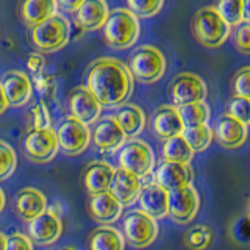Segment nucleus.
Here are the masks:
<instances>
[{"instance_id": "nucleus-15", "label": "nucleus", "mask_w": 250, "mask_h": 250, "mask_svg": "<svg viewBox=\"0 0 250 250\" xmlns=\"http://www.w3.org/2000/svg\"><path fill=\"white\" fill-rule=\"evenodd\" d=\"M0 84L8 105L11 106H23L33 96V84L30 77L21 70H8Z\"/></svg>"}, {"instance_id": "nucleus-5", "label": "nucleus", "mask_w": 250, "mask_h": 250, "mask_svg": "<svg viewBox=\"0 0 250 250\" xmlns=\"http://www.w3.org/2000/svg\"><path fill=\"white\" fill-rule=\"evenodd\" d=\"M31 42L38 50L57 52L70 39V23L62 14H55L50 19L38 23L30 30Z\"/></svg>"}, {"instance_id": "nucleus-6", "label": "nucleus", "mask_w": 250, "mask_h": 250, "mask_svg": "<svg viewBox=\"0 0 250 250\" xmlns=\"http://www.w3.org/2000/svg\"><path fill=\"white\" fill-rule=\"evenodd\" d=\"M124 239L135 249H146L158 236V224L141 209H133L124 217Z\"/></svg>"}, {"instance_id": "nucleus-42", "label": "nucleus", "mask_w": 250, "mask_h": 250, "mask_svg": "<svg viewBox=\"0 0 250 250\" xmlns=\"http://www.w3.org/2000/svg\"><path fill=\"white\" fill-rule=\"evenodd\" d=\"M35 86H36V89H38L39 92L45 94V96L55 89V88H53V80H52L50 77H47L45 74L39 75V77H35Z\"/></svg>"}, {"instance_id": "nucleus-35", "label": "nucleus", "mask_w": 250, "mask_h": 250, "mask_svg": "<svg viewBox=\"0 0 250 250\" xmlns=\"http://www.w3.org/2000/svg\"><path fill=\"white\" fill-rule=\"evenodd\" d=\"M227 109H229V113L227 114H230L231 117L238 119L244 125H250V100L234 96L230 99L229 108Z\"/></svg>"}, {"instance_id": "nucleus-18", "label": "nucleus", "mask_w": 250, "mask_h": 250, "mask_svg": "<svg viewBox=\"0 0 250 250\" xmlns=\"http://www.w3.org/2000/svg\"><path fill=\"white\" fill-rule=\"evenodd\" d=\"M152 130L163 141L182 136L185 127L180 119L178 109L174 105H163L156 108L152 117Z\"/></svg>"}, {"instance_id": "nucleus-14", "label": "nucleus", "mask_w": 250, "mask_h": 250, "mask_svg": "<svg viewBox=\"0 0 250 250\" xmlns=\"http://www.w3.org/2000/svg\"><path fill=\"white\" fill-rule=\"evenodd\" d=\"M69 111L70 117L83 122L84 125H91L99 119L102 106L86 89V86H77L69 94Z\"/></svg>"}, {"instance_id": "nucleus-41", "label": "nucleus", "mask_w": 250, "mask_h": 250, "mask_svg": "<svg viewBox=\"0 0 250 250\" xmlns=\"http://www.w3.org/2000/svg\"><path fill=\"white\" fill-rule=\"evenodd\" d=\"M27 67L35 77H39L44 74V67H45V60L42 55L39 53H30L27 58Z\"/></svg>"}, {"instance_id": "nucleus-43", "label": "nucleus", "mask_w": 250, "mask_h": 250, "mask_svg": "<svg viewBox=\"0 0 250 250\" xmlns=\"http://www.w3.org/2000/svg\"><path fill=\"white\" fill-rule=\"evenodd\" d=\"M82 5V0H78V2H66V0H61V2H57V8L58 10H62V11H67V13H72L77 10L78 6Z\"/></svg>"}, {"instance_id": "nucleus-36", "label": "nucleus", "mask_w": 250, "mask_h": 250, "mask_svg": "<svg viewBox=\"0 0 250 250\" xmlns=\"http://www.w3.org/2000/svg\"><path fill=\"white\" fill-rule=\"evenodd\" d=\"M230 234L234 242L238 244L250 246V214L241 216L233 221L230 227Z\"/></svg>"}, {"instance_id": "nucleus-47", "label": "nucleus", "mask_w": 250, "mask_h": 250, "mask_svg": "<svg viewBox=\"0 0 250 250\" xmlns=\"http://www.w3.org/2000/svg\"><path fill=\"white\" fill-rule=\"evenodd\" d=\"M6 236H5V234L2 233V231H0V250H6Z\"/></svg>"}, {"instance_id": "nucleus-49", "label": "nucleus", "mask_w": 250, "mask_h": 250, "mask_svg": "<svg viewBox=\"0 0 250 250\" xmlns=\"http://www.w3.org/2000/svg\"><path fill=\"white\" fill-rule=\"evenodd\" d=\"M249 214H250V203H249Z\"/></svg>"}, {"instance_id": "nucleus-9", "label": "nucleus", "mask_w": 250, "mask_h": 250, "mask_svg": "<svg viewBox=\"0 0 250 250\" xmlns=\"http://www.w3.org/2000/svg\"><path fill=\"white\" fill-rule=\"evenodd\" d=\"M170 99L174 102V106L180 108L191 104L205 102L207 97V84L199 75L191 72L178 74L170 83Z\"/></svg>"}, {"instance_id": "nucleus-26", "label": "nucleus", "mask_w": 250, "mask_h": 250, "mask_svg": "<svg viewBox=\"0 0 250 250\" xmlns=\"http://www.w3.org/2000/svg\"><path fill=\"white\" fill-rule=\"evenodd\" d=\"M88 250H124V234L109 225H100L92 230L86 241Z\"/></svg>"}, {"instance_id": "nucleus-32", "label": "nucleus", "mask_w": 250, "mask_h": 250, "mask_svg": "<svg viewBox=\"0 0 250 250\" xmlns=\"http://www.w3.org/2000/svg\"><path fill=\"white\" fill-rule=\"evenodd\" d=\"M214 8L229 27H238L242 22V0H222Z\"/></svg>"}, {"instance_id": "nucleus-20", "label": "nucleus", "mask_w": 250, "mask_h": 250, "mask_svg": "<svg viewBox=\"0 0 250 250\" xmlns=\"http://www.w3.org/2000/svg\"><path fill=\"white\" fill-rule=\"evenodd\" d=\"M214 136L225 148H238L246 143L249 136L247 125L234 119L230 114H222L216 122Z\"/></svg>"}, {"instance_id": "nucleus-19", "label": "nucleus", "mask_w": 250, "mask_h": 250, "mask_svg": "<svg viewBox=\"0 0 250 250\" xmlns=\"http://www.w3.org/2000/svg\"><path fill=\"white\" fill-rule=\"evenodd\" d=\"M124 207L109 192L92 194L88 199V213L96 222L111 225L121 217Z\"/></svg>"}, {"instance_id": "nucleus-45", "label": "nucleus", "mask_w": 250, "mask_h": 250, "mask_svg": "<svg viewBox=\"0 0 250 250\" xmlns=\"http://www.w3.org/2000/svg\"><path fill=\"white\" fill-rule=\"evenodd\" d=\"M8 108V102L5 99V94H3V89H2V84H0V114L5 113Z\"/></svg>"}, {"instance_id": "nucleus-48", "label": "nucleus", "mask_w": 250, "mask_h": 250, "mask_svg": "<svg viewBox=\"0 0 250 250\" xmlns=\"http://www.w3.org/2000/svg\"><path fill=\"white\" fill-rule=\"evenodd\" d=\"M58 250H75L74 247H62V249H58Z\"/></svg>"}, {"instance_id": "nucleus-10", "label": "nucleus", "mask_w": 250, "mask_h": 250, "mask_svg": "<svg viewBox=\"0 0 250 250\" xmlns=\"http://www.w3.org/2000/svg\"><path fill=\"white\" fill-rule=\"evenodd\" d=\"M57 138L61 150L66 155L75 156L83 153L88 148L91 141V131L88 125L69 116L61 122L57 131Z\"/></svg>"}, {"instance_id": "nucleus-46", "label": "nucleus", "mask_w": 250, "mask_h": 250, "mask_svg": "<svg viewBox=\"0 0 250 250\" xmlns=\"http://www.w3.org/2000/svg\"><path fill=\"white\" fill-rule=\"evenodd\" d=\"M5 203H6V199H5V192H3V189L0 188V213L3 211V208H5Z\"/></svg>"}, {"instance_id": "nucleus-29", "label": "nucleus", "mask_w": 250, "mask_h": 250, "mask_svg": "<svg viewBox=\"0 0 250 250\" xmlns=\"http://www.w3.org/2000/svg\"><path fill=\"white\" fill-rule=\"evenodd\" d=\"M177 109H178L180 119H182L185 128H192V127H199V125H205L209 119V108L205 102L185 105Z\"/></svg>"}, {"instance_id": "nucleus-34", "label": "nucleus", "mask_w": 250, "mask_h": 250, "mask_svg": "<svg viewBox=\"0 0 250 250\" xmlns=\"http://www.w3.org/2000/svg\"><path fill=\"white\" fill-rule=\"evenodd\" d=\"M161 0H128L127 10H130L136 18H150L161 11Z\"/></svg>"}, {"instance_id": "nucleus-3", "label": "nucleus", "mask_w": 250, "mask_h": 250, "mask_svg": "<svg viewBox=\"0 0 250 250\" xmlns=\"http://www.w3.org/2000/svg\"><path fill=\"white\" fill-rule=\"evenodd\" d=\"M192 33L205 47H221L230 36V27L219 16L214 6H205L194 14Z\"/></svg>"}, {"instance_id": "nucleus-27", "label": "nucleus", "mask_w": 250, "mask_h": 250, "mask_svg": "<svg viewBox=\"0 0 250 250\" xmlns=\"http://www.w3.org/2000/svg\"><path fill=\"white\" fill-rule=\"evenodd\" d=\"M57 10V2H53V0H27V2L21 3L22 21L30 28L50 19L52 16L58 13Z\"/></svg>"}, {"instance_id": "nucleus-24", "label": "nucleus", "mask_w": 250, "mask_h": 250, "mask_svg": "<svg viewBox=\"0 0 250 250\" xmlns=\"http://www.w3.org/2000/svg\"><path fill=\"white\" fill-rule=\"evenodd\" d=\"M125 135L114 121V117H106L97 124L92 133V143L102 152H114L125 144Z\"/></svg>"}, {"instance_id": "nucleus-23", "label": "nucleus", "mask_w": 250, "mask_h": 250, "mask_svg": "<svg viewBox=\"0 0 250 250\" xmlns=\"http://www.w3.org/2000/svg\"><path fill=\"white\" fill-rule=\"evenodd\" d=\"M138 202L141 211H144L146 214L153 217L155 221L167 216L169 213V192L164 191L161 186L153 182L143 186Z\"/></svg>"}, {"instance_id": "nucleus-22", "label": "nucleus", "mask_w": 250, "mask_h": 250, "mask_svg": "<svg viewBox=\"0 0 250 250\" xmlns=\"http://www.w3.org/2000/svg\"><path fill=\"white\" fill-rule=\"evenodd\" d=\"M14 211L22 221L30 222L47 211L45 195L35 188H23L14 197Z\"/></svg>"}, {"instance_id": "nucleus-28", "label": "nucleus", "mask_w": 250, "mask_h": 250, "mask_svg": "<svg viewBox=\"0 0 250 250\" xmlns=\"http://www.w3.org/2000/svg\"><path fill=\"white\" fill-rule=\"evenodd\" d=\"M194 152L188 146L183 136L170 138L163 143V156L164 161L178 163V164H189L192 160Z\"/></svg>"}, {"instance_id": "nucleus-38", "label": "nucleus", "mask_w": 250, "mask_h": 250, "mask_svg": "<svg viewBox=\"0 0 250 250\" xmlns=\"http://www.w3.org/2000/svg\"><path fill=\"white\" fill-rule=\"evenodd\" d=\"M233 44L241 53L250 55V22L242 21L233 31Z\"/></svg>"}, {"instance_id": "nucleus-2", "label": "nucleus", "mask_w": 250, "mask_h": 250, "mask_svg": "<svg viewBox=\"0 0 250 250\" xmlns=\"http://www.w3.org/2000/svg\"><path fill=\"white\" fill-rule=\"evenodd\" d=\"M104 38L105 42L116 50L130 49L139 38V21L127 8H116L109 11L105 22Z\"/></svg>"}, {"instance_id": "nucleus-21", "label": "nucleus", "mask_w": 250, "mask_h": 250, "mask_svg": "<svg viewBox=\"0 0 250 250\" xmlns=\"http://www.w3.org/2000/svg\"><path fill=\"white\" fill-rule=\"evenodd\" d=\"M114 167L106 161H91L86 164L82 174V183L86 191L92 194L108 192L109 185L113 182Z\"/></svg>"}, {"instance_id": "nucleus-31", "label": "nucleus", "mask_w": 250, "mask_h": 250, "mask_svg": "<svg viewBox=\"0 0 250 250\" xmlns=\"http://www.w3.org/2000/svg\"><path fill=\"white\" fill-rule=\"evenodd\" d=\"M213 242V231L207 225L191 227L185 234V246L191 250H205Z\"/></svg>"}, {"instance_id": "nucleus-7", "label": "nucleus", "mask_w": 250, "mask_h": 250, "mask_svg": "<svg viewBox=\"0 0 250 250\" xmlns=\"http://www.w3.org/2000/svg\"><path fill=\"white\" fill-rule=\"evenodd\" d=\"M119 167L135 174L139 178H144L152 172L155 166V155L152 147L141 139H130L121 147L119 156Z\"/></svg>"}, {"instance_id": "nucleus-33", "label": "nucleus", "mask_w": 250, "mask_h": 250, "mask_svg": "<svg viewBox=\"0 0 250 250\" xmlns=\"http://www.w3.org/2000/svg\"><path fill=\"white\" fill-rule=\"evenodd\" d=\"M16 164H18V156L14 148L5 141H0V182L13 175Z\"/></svg>"}, {"instance_id": "nucleus-4", "label": "nucleus", "mask_w": 250, "mask_h": 250, "mask_svg": "<svg viewBox=\"0 0 250 250\" xmlns=\"http://www.w3.org/2000/svg\"><path fill=\"white\" fill-rule=\"evenodd\" d=\"M128 70L141 83H155L166 72V58L153 45H141L128 58Z\"/></svg>"}, {"instance_id": "nucleus-25", "label": "nucleus", "mask_w": 250, "mask_h": 250, "mask_svg": "<svg viewBox=\"0 0 250 250\" xmlns=\"http://www.w3.org/2000/svg\"><path fill=\"white\" fill-rule=\"evenodd\" d=\"M114 121L124 131L125 138H136L146 127V114L135 104H124L116 111Z\"/></svg>"}, {"instance_id": "nucleus-39", "label": "nucleus", "mask_w": 250, "mask_h": 250, "mask_svg": "<svg viewBox=\"0 0 250 250\" xmlns=\"http://www.w3.org/2000/svg\"><path fill=\"white\" fill-rule=\"evenodd\" d=\"M31 117H33V128L36 130H47V128H52L50 127V113H49V108L44 104L42 100L36 102V105L31 108Z\"/></svg>"}, {"instance_id": "nucleus-37", "label": "nucleus", "mask_w": 250, "mask_h": 250, "mask_svg": "<svg viewBox=\"0 0 250 250\" xmlns=\"http://www.w3.org/2000/svg\"><path fill=\"white\" fill-rule=\"evenodd\" d=\"M231 86L234 96L250 100V66L242 67L234 74Z\"/></svg>"}, {"instance_id": "nucleus-40", "label": "nucleus", "mask_w": 250, "mask_h": 250, "mask_svg": "<svg viewBox=\"0 0 250 250\" xmlns=\"http://www.w3.org/2000/svg\"><path fill=\"white\" fill-rule=\"evenodd\" d=\"M6 250H33V242L22 233H13L6 239Z\"/></svg>"}, {"instance_id": "nucleus-17", "label": "nucleus", "mask_w": 250, "mask_h": 250, "mask_svg": "<svg viewBox=\"0 0 250 250\" xmlns=\"http://www.w3.org/2000/svg\"><path fill=\"white\" fill-rule=\"evenodd\" d=\"M109 8L104 0H84L74 11V22L83 31H94L105 25Z\"/></svg>"}, {"instance_id": "nucleus-44", "label": "nucleus", "mask_w": 250, "mask_h": 250, "mask_svg": "<svg viewBox=\"0 0 250 250\" xmlns=\"http://www.w3.org/2000/svg\"><path fill=\"white\" fill-rule=\"evenodd\" d=\"M242 21L250 22V0L242 2Z\"/></svg>"}, {"instance_id": "nucleus-30", "label": "nucleus", "mask_w": 250, "mask_h": 250, "mask_svg": "<svg viewBox=\"0 0 250 250\" xmlns=\"http://www.w3.org/2000/svg\"><path fill=\"white\" fill-rule=\"evenodd\" d=\"M185 141L188 146L191 147L192 152H203L207 150L208 146L211 144V139H213V131L208 127V125H199V127H192V128H185L183 135Z\"/></svg>"}, {"instance_id": "nucleus-8", "label": "nucleus", "mask_w": 250, "mask_h": 250, "mask_svg": "<svg viewBox=\"0 0 250 250\" xmlns=\"http://www.w3.org/2000/svg\"><path fill=\"white\" fill-rule=\"evenodd\" d=\"M58 138L53 128L36 130L31 128L23 138V150L30 161L44 164L55 158L58 153Z\"/></svg>"}, {"instance_id": "nucleus-12", "label": "nucleus", "mask_w": 250, "mask_h": 250, "mask_svg": "<svg viewBox=\"0 0 250 250\" xmlns=\"http://www.w3.org/2000/svg\"><path fill=\"white\" fill-rule=\"evenodd\" d=\"M192 178H194V174L189 164L163 161L153 172V180H155L153 183L161 186L163 189L167 192L191 186Z\"/></svg>"}, {"instance_id": "nucleus-16", "label": "nucleus", "mask_w": 250, "mask_h": 250, "mask_svg": "<svg viewBox=\"0 0 250 250\" xmlns=\"http://www.w3.org/2000/svg\"><path fill=\"white\" fill-rule=\"evenodd\" d=\"M143 189V182L131 172L125 169H114L113 182L109 185L108 192L121 203L122 207H128L135 203Z\"/></svg>"}, {"instance_id": "nucleus-1", "label": "nucleus", "mask_w": 250, "mask_h": 250, "mask_svg": "<svg viewBox=\"0 0 250 250\" xmlns=\"http://www.w3.org/2000/svg\"><path fill=\"white\" fill-rule=\"evenodd\" d=\"M128 67L116 58L94 60L86 70V89L100 106H122L133 92Z\"/></svg>"}, {"instance_id": "nucleus-11", "label": "nucleus", "mask_w": 250, "mask_h": 250, "mask_svg": "<svg viewBox=\"0 0 250 250\" xmlns=\"http://www.w3.org/2000/svg\"><path fill=\"white\" fill-rule=\"evenodd\" d=\"M200 207L199 192L195 188L186 186L169 192V216L175 224L186 225L195 217Z\"/></svg>"}, {"instance_id": "nucleus-13", "label": "nucleus", "mask_w": 250, "mask_h": 250, "mask_svg": "<svg viewBox=\"0 0 250 250\" xmlns=\"http://www.w3.org/2000/svg\"><path fill=\"white\" fill-rule=\"evenodd\" d=\"M27 230L31 242H36L39 246H49L60 239L62 224L60 216L55 211L47 209L45 213L28 222Z\"/></svg>"}]
</instances>
